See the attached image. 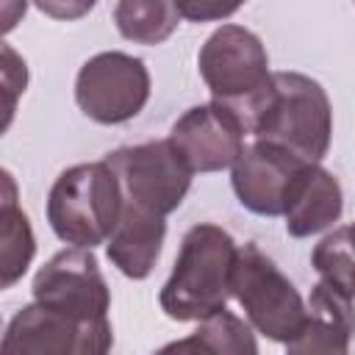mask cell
<instances>
[{"instance_id":"obj_8","label":"cell","mask_w":355,"mask_h":355,"mask_svg":"<svg viewBox=\"0 0 355 355\" xmlns=\"http://www.w3.org/2000/svg\"><path fill=\"white\" fill-rule=\"evenodd\" d=\"M114 344L111 322H83L44 302L25 305L8 324L6 355H103Z\"/></svg>"},{"instance_id":"obj_7","label":"cell","mask_w":355,"mask_h":355,"mask_svg":"<svg viewBox=\"0 0 355 355\" xmlns=\"http://www.w3.org/2000/svg\"><path fill=\"white\" fill-rule=\"evenodd\" d=\"M75 100L78 108L100 125L128 122L150 100V72L141 58L128 53H97L78 72Z\"/></svg>"},{"instance_id":"obj_19","label":"cell","mask_w":355,"mask_h":355,"mask_svg":"<svg viewBox=\"0 0 355 355\" xmlns=\"http://www.w3.org/2000/svg\"><path fill=\"white\" fill-rule=\"evenodd\" d=\"M180 17L191 22H214L236 14L247 0H175Z\"/></svg>"},{"instance_id":"obj_6","label":"cell","mask_w":355,"mask_h":355,"mask_svg":"<svg viewBox=\"0 0 355 355\" xmlns=\"http://www.w3.org/2000/svg\"><path fill=\"white\" fill-rule=\"evenodd\" d=\"M105 164L116 172L128 202L161 216L172 214L183 202L194 175L169 139L119 147L105 155Z\"/></svg>"},{"instance_id":"obj_18","label":"cell","mask_w":355,"mask_h":355,"mask_svg":"<svg viewBox=\"0 0 355 355\" xmlns=\"http://www.w3.org/2000/svg\"><path fill=\"white\" fill-rule=\"evenodd\" d=\"M311 263L322 280L355 300V225L336 227L311 252Z\"/></svg>"},{"instance_id":"obj_12","label":"cell","mask_w":355,"mask_h":355,"mask_svg":"<svg viewBox=\"0 0 355 355\" xmlns=\"http://www.w3.org/2000/svg\"><path fill=\"white\" fill-rule=\"evenodd\" d=\"M355 336L352 297L319 280L308 297V319L297 338L286 344L291 355H344Z\"/></svg>"},{"instance_id":"obj_1","label":"cell","mask_w":355,"mask_h":355,"mask_svg":"<svg viewBox=\"0 0 355 355\" xmlns=\"http://www.w3.org/2000/svg\"><path fill=\"white\" fill-rule=\"evenodd\" d=\"M244 130L272 141L305 164L327 155L333 111L324 89L302 72H272L269 86L244 114Z\"/></svg>"},{"instance_id":"obj_11","label":"cell","mask_w":355,"mask_h":355,"mask_svg":"<svg viewBox=\"0 0 355 355\" xmlns=\"http://www.w3.org/2000/svg\"><path fill=\"white\" fill-rule=\"evenodd\" d=\"M305 166L302 158L294 153L255 139L250 147L241 150V155L233 164V191L244 208L261 216H280L286 191L297 172Z\"/></svg>"},{"instance_id":"obj_3","label":"cell","mask_w":355,"mask_h":355,"mask_svg":"<svg viewBox=\"0 0 355 355\" xmlns=\"http://www.w3.org/2000/svg\"><path fill=\"white\" fill-rule=\"evenodd\" d=\"M125 194L116 172L103 161L75 164L64 169L47 197V222L55 236L75 247H97L108 241L119 216Z\"/></svg>"},{"instance_id":"obj_10","label":"cell","mask_w":355,"mask_h":355,"mask_svg":"<svg viewBox=\"0 0 355 355\" xmlns=\"http://www.w3.org/2000/svg\"><path fill=\"white\" fill-rule=\"evenodd\" d=\"M244 125L222 103L189 108L169 130V141L180 150L194 172H219L236 164L244 150Z\"/></svg>"},{"instance_id":"obj_4","label":"cell","mask_w":355,"mask_h":355,"mask_svg":"<svg viewBox=\"0 0 355 355\" xmlns=\"http://www.w3.org/2000/svg\"><path fill=\"white\" fill-rule=\"evenodd\" d=\"M230 291L244 308L250 324L272 341L288 344L305 327L308 305L294 283L255 244L239 247Z\"/></svg>"},{"instance_id":"obj_2","label":"cell","mask_w":355,"mask_h":355,"mask_svg":"<svg viewBox=\"0 0 355 355\" xmlns=\"http://www.w3.org/2000/svg\"><path fill=\"white\" fill-rule=\"evenodd\" d=\"M236 241L219 225L202 222L183 236L175 269L161 288V311L178 322H200L227 305L236 266Z\"/></svg>"},{"instance_id":"obj_21","label":"cell","mask_w":355,"mask_h":355,"mask_svg":"<svg viewBox=\"0 0 355 355\" xmlns=\"http://www.w3.org/2000/svg\"><path fill=\"white\" fill-rule=\"evenodd\" d=\"M42 14L53 19H80L86 17L97 0H33Z\"/></svg>"},{"instance_id":"obj_17","label":"cell","mask_w":355,"mask_h":355,"mask_svg":"<svg viewBox=\"0 0 355 355\" xmlns=\"http://www.w3.org/2000/svg\"><path fill=\"white\" fill-rule=\"evenodd\" d=\"M114 22L133 44H161L175 33L180 11L175 0H119Z\"/></svg>"},{"instance_id":"obj_15","label":"cell","mask_w":355,"mask_h":355,"mask_svg":"<svg viewBox=\"0 0 355 355\" xmlns=\"http://www.w3.org/2000/svg\"><path fill=\"white\" fill-rule=\"evenodd\" d=\"M3 208H0V286L11 288L28 269L36 241L28 216L17 208V189L8 172H3Z\"/></svg>"},{"instance_id":"obj_20","label":"cell","mask_w":355,"mask_h":355,"mask_svg":"<svg viewBox=\"0 0 355 355\" xmlns=\"http://www.w3.org/2000/svg\"><path fill=\"white\" fill-rule=\"evenodd\" d=\"M25 83H28L25 61H22L8 44H3V86H6V122H3V128L11 122L14 97H17L19 92H25Z\"/></svg>"},{"instance_id":"obj_9","label":"cell","mask_w":355,"mask_h":355,"mask_svg":"<svg viewBox=\"0 0 355 355\" xmlns=\"http://www.w3.org/2000/svg\"><path fill=\"white\" fill-rule=\"evenodd\" d=\"M33 300L83 322H103L111 308V291L89 247L55 252L33 277Z\"/></svg>"},{"instance_id":"obj_13","label":"cell","mask_w":355,"mask_h":355,"mask_svg":"<svg viewBox=\"0 0 355 355\" xmlns=\"http://www.w3.org/2000/svg\"><path fill=\"white\" fill-rule=\"evenodd\" d=\"M341 208H344V197L338 180L319 164H305L286 191V202H283L286 230L294 239L313 236L330 227L341 216Z\"/></svg>"},{"instance_id":"obj_16","label":"cell","mask_w":355,"mask_h":355,"mask_svg":"<svg viewBox=\"0 0 355 355\" xmlns=\"http://www.w3.org/2000/svg\"><path fill=\"white\" fill-rule=\"evenodd\" d=\"M161 352H211V355H255L258 344L250 330L236 313L216 311L205 319H200V327L175 344H166Z\"/></svg>"},{"instance_id":"obj_14","label":"cell","mask_w":355,"mask_h":355,"mask_svg":"<svg viewBox=\"0 0 355 355\" xmlns=\"http://www.w3.org/2000/svg\"><path fill=\"white\" fill-rule=\"evenodd\" d=\"M164 236H166V222L161 214H153V211L125 200L122 216L105 244L108 258L125 277L141 280L153 272V266L161 255Z\"/></svg>"},{"instance_id":"obj_5","label":"cell","mask_w":355,"mask_h":355,"mask_svg":"<svg viewBox=\"0 0 355 355\" xmlns=\"http://www.w3.org/2000/svg\"><path fill=\"white\" fill-rule=\"evenodd\" d=\"M200 75L214 100L227 105L236 116L269 86V58L261 39L241 25L216 28L197 55Z\"/></svg>"}]
</instances>
